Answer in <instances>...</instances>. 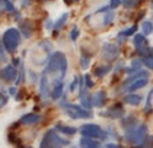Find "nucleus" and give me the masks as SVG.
<instances>
[{"label":"nucleus","instance_id":"17","mask_svg":"<svg viewBox=\"0 0 153 148\" xmlns=\"http://www.w3.org/2000/svg\"><path fill=\"white\" fill-rule=\"evenodd\" d=\"M63 91H64V83L61 81V83H57V84H54L51 87L50 96H51L53 100H59V99H61V96H63Z\"/></svg>","mask_w":153,"mask_h":148},{"label":"nucleus","instance_id":"6","mask_svg":"<svg viewBox=\"0 0 153 148\" xmlns=\"http://www.w3.org/2000/svg\"><path fill=\"white\" fill-rule=\"evenodd\" d=\"M64 110H66L67 116L71 119H89V118H92L91 109L83 108L82 105L80 106L79 105H67L64 108Z\"/></svg>","mask_w":153,"mask_h":148},{"label":"nucleus","instance_id":"23","mask_svg":"<svg viewBox=\"0 0 153 148\" xmlns=\"http://www.w3.org/2000/svg\"><path fill=\"white\" fill-rule=\"evenodd\" d=\"M114 19H115V12L114 10H108V9H106L105 13H104V21H102L104 25H105V26H109L111 23L114 22Z\"/></svg>","mask_w":153,"mask_h":148},{"label":"nucleus","instance_id":"43","mask_svg":"<svg viewBox=\"0 0 153 148\" xmlns=\"http://www.w3.org/2000/svg\"><path fill=\"white\" fill-rule=\"evenodd\" d=\"M106 148H123V147H121V145H118V144H112V142H111V144H108V145H106Z\"/></svg>","mask_w":153,"mask_h":148},{"label":"nucleus","instance_id":"45","mask_svg":"<svg viewBox=\"0 0 153 148\" xmlns=\"http://www.w3.org/2000/svg\"><path fill=\"white\" fill-rule=\"evenodd\" d=\"M22 148H32V147H22Z\"/></svg>","mask_w":153,"mask_h":148},{"label":"nucleus","instance_id":"29","mask_svg":"<svg viewBox=\"0 0 153 148\" xmlns=\"http://www.w3.org/2000/svg\"><path fill=\"white\" fill-rule=\"evenodd\" d=\"M136 125H137V121H136V118H134V116H128V118L123 119V126H124L126 129L133 128V126H136Z\"/></svg>","mask_w":153,"mask_h":148},{"label":"nucleus","instance_id":"21","mask_svg":"<svg viewBox=\"0 0 153 148\" xmlns=\"http://www.w3.org/2000/svg\"><path fill=\"white\" fill-rule=\"evenodd\" d=\"M124 102L128 103V105H133V106H137V105H140L141 102V96L140 94H127V96H124Z\"/></svg>","mask_w":153,"mask_h":148},{"label":"nucleus","instance_id":"28","mask_svg":"<svg viewBox=\"0 0 153 148\" xmlns=\"http://www.w3.org/2000/svg\"><path fill=\"white\" fill-rule=\"evenodd\" d=\"M89 64H91V55L89 54H86L85 51L82 52V57H80V67L83 70H86L89 67Z\"/></svg>","mask_w":153,"mask_h":148},{"label":"nucleus","instance_id":"39","mask_svg":"<svg viewBox=\"0 0 153 148\" xmlns=\"http://www.w3.org/2000/svg\"><path fill=\"white\" fill-rule=\"evenodd\" d=\"M45 28H47V29H54V22H53L51 19H47V22H45Z\"/></svg>","mask_w":153,"mask_h":148},{"label":"nucleus","instance_id":"41","mask_svg":"<svg viewBox=\"0 0 153 148\" xmlns=\"http://www.w3.org/2000/svg\"><path fill=\"white\" fill-rule=\"evenodd\" d=\"M9 93H10V96H16V94H18V89H16V87H10V89H9Z\"/></svg>","mask_w":153,"mask_h":148},{"label":"nucleus","instance_id":"27","mask_svg":"<svg viewBox=\"0 0 153 148\" xmlns=\"http://www.w3.org/2000/svg\"><path fill=\"white\" fill-rule=\"evenodd\" d=\"M141 61H143V64L149 70H153V48H150V54L146 55V57H143Z\"/></svg>","mask_w":153,"mask_h":148},{"label":"nucleus","instance_id":"32","mask_svg":"<svg viewBox=\"0 0 153 148\" xmlns=\"http://www.w3.org/2000/svg\"><path fill=\"white\" fill-rule=\"evenodd\" d=\"M24 76H25V67L21 66V70H19V74H18V79L15 80V84H22L24 83Z\"/></svg>","mask_w":153,"mask_h":148},{"label":"nucleus","instance_id":"42","mask_svg":"<svg viewBox=\"0 0 153 148\" xmlns=\"http://www.w3.org/2000/svg\"><path fill=\"white\" fill-rule=\"evenodd\" d=\"M12 64L15 66V67H18V66L21 64V58H13V60H12Z\"/></svg>","mask_w":153,"mask_h":148},{"label":"nucleus","instance_id":"25","mask_svg":"<svg viewBox=\"0 0 153 148\" xmlns=\"http://www.w3.org/2000/svg\"><path fill=\"white\" fill-rule=\"evenodd\" d=\"M0 6H1V9L6 12H9V13H15L16 9H15V6H13V3L10 0H0Z\"/></svg>","mask_w":153,"mask_h":148},{"label":"nucleus","instance_id":"9","mask_svg":"<svg viewBox=\"0 0 153 148\" xmlns=\"http://www.w3.org/2000/svg\"><path fill=\"white\" fill-rule=\"evenodd\" d=\"M18 74H19V71L18 68L13 66V64H7L4 68L0 70V77L3 81H7V83H12L15 80L18 79Z\"/></svg>","mask_w":153,"mask_h":148},{"label":"nucleus","instance_id":"18","mask_svg":"<svg viewBox=\"0 0 153 148\" xmlns=\"http://www.w3.org/2000/svg\"><path fill=\"white\" fill-rule=\"evenodd\" d=\"M106 103V93L105 91H98L94 94V106L95 108H102Z\"/></svg>","mask_w":153,"mask_h":148},{"label":"nucleus","instance_id":"24","mask_svg":"<svg viewBox=\"0 0 153 148\" xmlns=\"http://www.w3.org/2000/svg\"><path fill=\"white\" fill-rule=\"evenodd\" d=\"M67 19H69V13H63V15L59 18V21H57V22H54V31H59V29H61V28L66 25Z\"/></svg>","mask_w":153,"mask_h":148},{"label":"nucleus","instance_id":"40","mask_svg":"<svg viewBox=\"0 0 153 148\" xmlns=\"http://www.w3.org/2000/svg\"><path fill=\"white\" fill-rule=\"evenodd\" d=\"M31 1H32V0H21V6H22V7H26V6L31 4Z\"/></svg>","mask_w":153,"mask_h":148},{"label":"nucleus","instance_id":"33","mask_svg":"<svg viewBox=\"0 0 153 148\" xmlns=\"http://www.w3.org/2000/svg\"><path fill=\"white\" fill-rule=\"evenodd\" d=\"M6 48L3 45V42H1V39H0V61H7L6 60Z\"/></svg>","mask_w":153,"mask_h":148},{"label":"nucleus","instance_id":"36","mask_svg":"<svg viewBox=\"0 0 153 148\" xmlns=\"http://www.w3.org/2000/svg\"><path fill=\"white\" fill-rule=\"evenodd\" d=\"M83 80H85L86 89H91V87H94V81H92V79H91V76H89V74H85Z\"/></svg>","mask_w":153,"mask_h":148},{"label":"nucleus","instance_id":"11","mask_svg":"<svg viewBox=\"0 0 153 148\" xmlns=\"http://www.w3.org/2000/svg\"><path fill=\"white\" fill-rule=\"evenodd\" d=\"M79 97H80V105H82L83 108H86V109L94 108V96L86 90V89H80Z\"/></svg>","mask_w":153,"mask_h":148},{"label":"nucleus","instance_id":"44","mask_svg":"<svg viewBox=\"0 0 153 148\" xmlns=\"http://www.w3.org/2000/svg\"><path fill=\"white\" fill-rule=\"evenodd\" d=\"M74 1H80V0H64L66 4H71V3H74Z\"/></svg>","mask_w":153,"mask_h":148},{"label":"nucleus","instance_id":"30","mask_svg":"<svg viewBox=\"0 0 153 148\" xmlns=\"http://www.w3.org/2000/svg\"><path fill=\"white\" fill-rule=\"evenodd\" d=\"M141 29H143V34L144 35H150L153 32V23L152 21H144L141 25Z\"/></svg>","mask_w":153,"mask_h":148},{"label":"nucleus","instance_id":"7","mask_svg":"<svg viewBox=\"0 0 153 148\" xmlns=\"http://www.w3.org/2000/svg\"><path fill=\"white\" fill-rule=\"evenodd\" d=\"M133 44H134L136 49H137V54H139L141 58L150 54L149 42H147L146 35L144 34H134L133 35Z\"/></svg>","mask_w":153,"mask_h":148},{"label":"nucleus","instance_id":"15","mask_svg":"<svg viewBox=\"0 0 153 148\" xmlns=\"http://www.w3.org/2000/svg\"><path fill=\"white\" fill-rule=\"evenodd\" d=\"M79 147L80 148H102L99 141H96L95 138H88L83 137L80 141H79Z\"/></svg>","mask_w":153,"mask_h":148},{"label":"nucleus","instance_id":"20","mask_svg":"<svg viewBox=\"0 0 153 148\" xmlns=\"http://www.w3.org/2000/svg\"><path fill=\"white\" fill-rule=\"evenodd\" d=\"M54 129H56L57 132L66 134V135H74V134L77 132V129H76V128H73V126H67V125H64V124H57Z\"/></svg>","mask_w":153,"mask_h":148},{"label":"nucleus","instance_id":"34","mask_svg":"<svg viewBox=\"0 0 153 148\" xmlns=\"http://www.w3.org/2000/svg\"><path fill=\"white\" fill-rule=\"evenodd\" d=\"M79 83H80V77H74V79H73V81L70 83V86H69V90L74 91V90H76V87L79 86Z\"/></svg>","mask_w":153,"mask_h":148},{"label":"nucleus","instance_id":"3","mask_svg":"<svg viewBox=\"0 0 153 148\" xmlns=\"http://www.w3.org/2000/svg\"><path fill=\"white\" fill-rule=\"evenodd\" d=\"M21 39H22V34L16 28H7L1 35V42L9 54H13L18 49V46L21 45Z\"/></svg>","mask_w":153,"mask_h":148},{"label":"nucleus","instance_id":"26","mask_svg":"<svg viewBox=\"0 0 153 148\" xmlns=\"http://www.w3.org/2000/svg\"><path fill=\"white\" fill-rule=\"evenodd\" d=\"M137 31V26L134 25V26H131L128 29H126V31H121L120 34H118V39L120 41H123L124 38H127V36H131V35H134V32Z\"/></svg>","mask_w":153,"mask_h":148},{"label":"nucleus","instance_id":"12","mask_svg":"<svg viewBox=\"0 0 153 148\" xmlns=\"http://www.w3.org/2000/svg\"><path fill=\"white\" fill-rule=\"evenodd\" d=\"M39 91H41V96L42 97H48L50 96V79L48 76L42 71L41 77H39Z\"/></svg>","mask_w":153,"mask_h":148},{"label":"nucleus","instance_id":"31","mask_svg":"<svg viewBox=\"0 0 153 148\" xmlns=\"http://www.w3.org/2000/svg\"><path fill=\"white\" fill-rule=\"evenodd\" d=\"M152 97H153V89L150 90L149 96H147V103H146V109H144L146 113H150L152 112Z\"/></svg>","mask_w":153,"mask_h":148},{"label":"nucleus","instance_id":"10","mask_svg":"<svg viewBox=\"0 0 153 148\" xmlns=\"http://www.w3.org/2000/svg\"><path fill=\"white\" fill-rule=\"evenodd\" d=\"M101 115H102V116H106V118H109V119H123L124 115H126V110L123 109L121 105H115V106L106 109L105 112H102Z\"/></svg>","mask_w":153,"mask_h":148},{"label":"nucleus","instance_id":"37","mask_svg":"<svg viewBox=\"0 0 153 148\" xmlns=\"http://www.w3.org/2000/svg\"><path fill=\"white\" fill-rule=\"evenodd\" d=\"M143 148H153V135L152 137H147L146 138V141L143 142Z\"/></svg>","mask_w":153,"mask_h":148},{"label":"nucleus","instance_id":"38","mask_svg":"<svg viewBox=\"0 0 153 148\" xmlns=\"http://www.w3.org/2000/svg\"><path fill=\"white\" fill-rule=\"evenodd\" d=\"M121 3H123V0H111V1H109V7H111V9H115Z\"/></svg>","mask_w":153,"mask_h":148},{"label":"nucleus","instance_id":"5","mask_svg":"<svg viewBox=\"0 0 153 148\" xmlns=\"http://www.w3.org/2000/svg\"><path fill=\"white\" fill-rule=\"evenodd\" d=\"M79 132L82 134V137L95 138V139H106L108 134L96 124H85L79 128Z\"/></svg>","mask_w":153,"mask_h":148},{"label":"nucleus","instance_id":"19","mask_svg":"<svg viewBox=\"0 0 153 148\" xmlns=\"http://www.w3.org/2000/svg\"><path fill=\"white\" fill-rule=\"evenodd\" d=\"M149 76V73L147 71H144V70H139V71H136V73H133V74H130V77L126 81H124V89L128 86L130 83H133L134 80L137 79H141V77H147Z\"/></svg>","mask_w":153,"mask_h":148},{"label":"nucleus","instance_id":"8","mask_svg":"<svg viewBox=\"0 0 153 148\" xmlns=\"http://www.w3.org/2000/svg\"><path fill=\"white\" fill-rule=\"evenodd\" d=\"M120 55V48H118L115 44H111V42H108V44H104L102 46V57L108 60V61H115Z\"/></svg>","mask_w":153,"mask_h":148},{"label":"nucleus","instance_id":"2","mask_svg":"<svg viewBox=\"0 0 153 148\" xmlns=\"http://www.w3.org/2000/svg\"><path fill=\"white\" fill-rule=\"evenodd\" d=\"M124 138H126V141L130 142V144L141 147L143 142H144L146 138H147V125H146V124H140V125H136V126H133V128L126 129Z\"/></svg>","mask_w":153,"mask_h":148},{"label":"nucleus","instance_id":"35","mask_svg":"<svg viewBox=\"0 0 153 148\" xmlns=\"http://www.w3.org/2000/svg\"><path fill=\"white\" fill-rule=\"evenodd\" d=\"M79 34H80V32H79V28H77V26H73V29L70 31V39L71 41H76Z\"/></svg>","mask_w":153,"mask_h":148},{"label":"nucleus","instance_id":"13","mask_svg":"<svg viewBox=\"0 0 153 148\" xmlns=\"http://www.w3.org/2000/svg\"><path fill=\"white\" fill-rule=\"evenodd\" d=\"M21 34H22L24 38H31L34 35V23H32V21L26 19V21L21 22Z\"/></svg>","mask_w":153,"mask_h":148},{"label":"nucleus","instance_id":"14","mask_svg":"<svg viewBox=\"0 0 153 148\" xmlns=\"http://www.w3.org/2000/svg\"><path fill=\"white\" fill-rule=\"evenodd\" d=\"M39 121H41V115L34 113V112L26 113L21 118V124H24V125H35Z\"/></svg>","mask_w":153,"mask_h":148},{"label":"nucleus","instance_id":"46","mask_svg":"<svg viewBox=\"0 0 153 148\" xmlns=\"http://www.w3.org/2000/svg\"><path fill=\"white\" fill-rule=\"evenodd\" d=\"M70 148H74V147H70Z\"/></svg>","mask_w":153,"mask_h":148},{"label":"nucleus","instance_id":"16","mask_svg":"<svg viewBox=\"0 0 153 148\" xmlns=\"http://www.w3.org/2000/svg\"><path fill=\"white\" fill-rule=\"evenodd\" d=\"M147 83H149V79H147V77L137 79V80H134L133 83H130L128 86H127V90L128 91H136V90H139V89L146 87V84H147Z\"/></svg>","mask_w":153,"mask_h":148},{"label":"nucleus","instance_id":"22","mask_svg":"<svg viewBox=\"0 0 153 148\" xmlns=\"http://www.w3.org/2000/svg\"><path fill=\"white\" fill-rule=\"evenodd\" d=\"M109 71H111V66L105 64V66H99V67H96L94 73H95V76H96V77H99V79H101V77H105Z\"/></svg>","mask_w":153,"mask_h":148},{"label":"nucleus","instance_id":"4","mask_svg":"<svg viewBox=\"0 0 153 148\" xmlns=\"http://www.w3.org/2000/svg\"><path fill=\"white\" fill-rule=\"evenodd\" d=\"M67 145H70V142L60 137L56 129L47 131L39 142V148H64Z\"/></svg>","mask_w":153,"mask_h":148},{"label":"nucleus","instance_id":"1","mask_svg":"<svg viewBox=\"0 0 153 148\" xmlns=\"http://www.w3.org/2000/svg\"><path fill=\"white\" fill-rule=\"evenodd\" d=\"M67 67H69V63H67V57L64 55V52L56 51V52L50 54L44 73L48 76V79L51 77V81H50L51 87L64 80L66 74H67Z\"/></svg>","mask_w":153,"mask_h":148}]
</instances>
